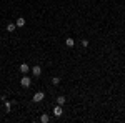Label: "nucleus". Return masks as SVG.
<instances>
[{"instance_id": "obj_1", "label": "nucleus", "mask_w": 125, "mask_h": 123, "mask_svg": "<svg viewBox=\"0 0 125 123\" xmlns=\"http://www.w3.org/2000/svg\"><path fill=\"white\" fill-rule=\"evenodd\" d=\"M20 85L23 86V88H29L30 85H32V80H30L29 76L25 75V76H22V80H20Z\"/></svg>"}, {"instance_id": "obj_2", "label": "nucleus", "mask_w": 125, "mask_h": 123, "mask_svg": "<svg viewBox=\"0 0 125 123\" xmlns=\"http://www.w3.org/2000/svg\"><path fill=\"white\" fill-rule=\"evenodd\" d=\"M43 98H45V93H43V92H37V93L33 95V98H32V100H33L35 103H39V102L43 100Z\"/></svg>"}, {"instance_id": "obj_3", "label": "nucleus", "mask_w": 125, "mask_h": 123, "mask_svg": "<svg viewBox=\"0 0 125 123\" xmlns=\"http://www.w3.org/2000/svg\"><path fill=\"white\" fill-rule=\"evenodd\" d=\"M63 113V108H62V105H57V106H53V115L55 116H62Z\"/></svg>"}, {"instance_id": "obj_4", "label": "nucleus", "mask_w": 125, "mask_h": 123, "mask_svg": "<svg viewBox=\"0 0 125 123\" xmlns=\"http://www.w3.org/2000/svg\"><path fill=\"white\" fill-rule=\"evenodd\" d=\"M20 72H22L23 75H27V73L30 72V66L27 65V63H22V65H20Z\"/></svg>"}, {"instance_id": "obj_5", "label": "nucleus", "mask_w": 125, "mask_h": 123, "mask_svg": "<svg viewBox=\"0 0 125 123\" xmlns=\"http://www.w3.org/2000/svg\"><path fill=\"white\" fill-rule=\"evenodd\" d=\"M32 73H33V76H40V73H42V68H40L39 65H35L33 68H32Z\"/></svg>"}, {"instance_id": "obj_6", "label": "nucleus", "mask_w": 125, "mask_h": 123, "mask_svg": "<svg viewBox=\"0 0 125 123\" xmlns=\"http://www.w3.org/2000/svg\"><path fill=\"white\" fill-rule=\"evenodd\" d=\"M65 45H67L68 48H72V47H73V45H75V42H73V38L67 37V40H65Z\"/></svg>"}, {"instance_id": "obj_7", "label": "nucleus", "mask_w": 125, "mask_h": 123, "mask_svg": "<svg viewBox=\"0 0 125 123\" xmlns=\"http://www.w3.org/2000/svg\"><path fill=\"white\" fill-rule=\"evenodd\" d=\"M15 25H17V27H23V25H25V19H23V17H19Z\"/></svg>"}, {"instance_id": "obj_8", "label": "nucleus", "mask_w": 125, "mask_h": 123, "mask_svg": "<svg viewBox=\"0 0 125 123\" xmlns=\"http://www.w3.org/2000/svg\"><path fill=\"white\" fill-rule=\"evenodd\" d=\"M65 102H67V98H65V96H62V95L57 96V105H63Z\"/></svg>"}, {"instance_id": "obj_9", "label": "nucleus", "mask_w": 125, "mask_h": 123, "mask_svg": "<svg viewBox=\"0 0 125 123\" xmlns=\"http://www.w3.org/2000/svg\"><path fill=\"white\" fill-rule=\"evenodd\" d=\"M15 28H17L15 23H9V25H7V32H15Z\"/></svg>"}, {"instance_id": "obj_10", "label": "nucleus", "mask_w": 125, "mask_h": 123, "mask_svg": "<svg viewBox=\"0 0 125 123\" xmlns=\"http://www.w3.org/2000/svg\"><path fill=\"white\" fill-rule=\"evenodd\" d=\"M48 120H50L48 115H42V116H40V122H42V123H48Z\"/></svg>"}, {"instance_id": "obj_11", "label": "nucleus", "mask_w": 125, "mask_h": 123, "mask_svg": "<svg viewBox=\"0 0 125 123\" xmlns=\"http://www.w3.org/2000/svg\"><path fill=\"white\" fill-rule=\"evenodd\" d=\"M58 83H60V78L58 76H53L52 78V85H58Z\"/></svg>"}, {"instance_id": "obj_12", "label": "nucleus", "mask_w": 125, "mask_h": 123, "mask_svg": "<svg viewBox=\"0 0 125 123\" xmlns=\"http://www.w3.org/2000/svg\"><path fill=\"white\" fill-rule=\"evenodd\" d=\"M10 108H12V102H5V110L10 112Z\"/></svg>"}, {"instance_id": "obj_13", "label": "nucleus", "mask_w": 125, "mask_h": 123, "mask_svg": "<svg viewBox=\"0 0 125 123\" xmlns=\"http://www.w3.org/2000/svg\"><path fill=\"white\" fill-rule=\"evenodd\" d=\"M82 47H83V48H87V47H88V40H85V38L82 40Z\"/></svg>"}]
</instances>
